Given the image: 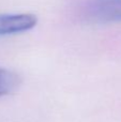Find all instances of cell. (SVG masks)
I'll list each match as a JSON object with an SVG mask.
<instances>
[{
  "label": "cell",
  "instance_id": "cell-2",
  "mask_svg": "<svg viewBox=\"0 0 121 122\" xmlns=\"http://www.w3.org/2000/svg\"><path fill=\"white\" fill-rule=\"evenodd\" d=\"M36 24L38 18L31 13L0 14V36L29 31Z\"/></svg>",
  "mask_w": 121,
  "mask_h": 122
},
{
  "label": "cell",
  "instance_id": "cell-1",
  "mask_svg": "<svg viewBox=\"0 0 121 122\" xmlns=\"http://www.w3.org/2000/svg\"><path fill=\"white\" fill-rule=\"evenodd\" d=\"M79 12L88 23H121V0H86Z\"/></svg>",
  "mask_w": 121,
  "mask_h": 122
},
{
  "label": "cell",
  "instance_id": "cell-3",
  "mask_svg": "<svg viewBox=\"0 0 121 122\" xmlns=\"http://www.w3.org/2000/svg\"><path fill=\"white\" fill-rule=\"evenodd\" d=\"M20 82L18 75L14 72L0 67V97L10 94L18 88Z\"/></svg>",
  "mask_w": 121,
  "mask_h": 122
}]
</instances>
